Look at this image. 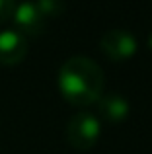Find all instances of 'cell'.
Masks as SVG:
<instances>
[{
    "label": "cell",
    "instance_id": "9c48e42d",
    "mask_svg": "<svg viewBox=\"0 0 152 154\" xmlns=\"http://www.w3.org/2000/svg\"><path fill=\"white\" fill-rule=\"evenodd\" d=\"M146 43H148V49L152 51V31L148 33V39H146Z\"/></svg>",
    "mask_w": 152,
    "mask_h": 154
},
{
    "label": "cell",
    "instance_id": "277c9868",
    "mask_svg": "<svg viewBox=\"0 0 152 154\" xmlns=\"http://www.w3.org/2000/svg\"><path fill=\"white\" fill-rule=\"evenodd\" d=\"M10 22L14 23L12 29H16L18 33H22L26 39L41 35L43 31H45V27H47V20L41 16V12L37 10L35 2H31V0L16 4V10H14V14H12Z\"/></svg>",
    "mask_w": 152,
    "mask_h": 154
},
{
    "label": "cell",
    "instance_id": "52a82bcc",
    "mask_svg": "<svg viewBox=\"0 0 152 154\" xmlns=\"http://www.w3.org/2000/svg\"><path fill=\"white\" fill-rule=\"evenodd\" d=\"M35 6L45 20L61 18L66 10V0H35Z\"/></svg>",
    "mask_w": 152,
    "mask_h": 154
},
{
    "label": "cell",
    "instance_id": "8992f818",
    "mask_svg": "<svg viewBox=\"0 0 152 154\" xmlns=\"http://www.w3.org/2000/svg\"><path fill=\"white\" fill-rule=\"evenodd\" d=\"M98 111L107 123H121L129 117L131 113V103L123 94H102V98L98 100Z\"/></svg>",
    "mask_w": 152,
    "mask_h": 154
},
{
    "label": "cell",
    "instance_id": "6da1fadb",
    "mask_svg": "<svg viewBox=\"0 0 152 154\" xmlns=\"http://www.w3.org/2000/svg\"><path fill=\"white\" fill-rule=\"evenodd\" d=\"M57 86L61 96L76 107L96 103L103 94V70L94 59L76 55L59 68Z\"/></svg>",
    "mask_w": 152,
    "mask_h": 154
},
{
    "label": "cell",
    "instance_id": "5b68a950",
    "mask_svg": "<svg viewBox=\"0 0 152 154\" xmlns=\"http://www.w3.org/2000/svg\"><path fill=\"white\" fill-rule=\"evenodd\" d=\"M27 55V39L16 29L0 31V64L16 66Z\"/></svg>",
    "mask_w": 152,
    "mask_h": 154
},
{
    "label": "cell",
    "instance_id": "7a4b0ae2",
    "mask_svg": "<svg viewBox=\"0 0 152 154\" xmlns=\"http://www.w3.org/2000/svg\"><path fill=\"white\" fill-rule=\"evenodd\" d=\"M102 135V123L98 115L90 111H78L66 123V140L76 150H90Z\"/></svg>",
    "mask_w": 152,
    "mask_h": 154
},
{
    "label": "cell",
    "instance_id": "3957f363",
    "mask_svg": "<svg viewBox=\"0 0 152 154\" xmlns=\"http://www.w3.org/2000/svg\"><path fill=\"white\" fill-rule=\"evenodd\" d=\"M99 49L107 59L123 63L137 55L138 43L137 37L127 29H107L99 39Z\"/></svg>",
    "mask_w": 152,
    "mask_h": 154
},
{
    "label": "cell",
    "instance_id": "ba28073f",
    "mask_svg": "<svg viewBox=\"0 0 152 154\" xmlns=\"http://www.w3.org/2000/svg\"><path fill=\"white\" fill-rule=\"evenodd\" d=\"M14 10H16V0H0V26L10 22Z\"/></svg>",
    "mask_w": 152,
    "mask_h": 154
}]
</instances>
